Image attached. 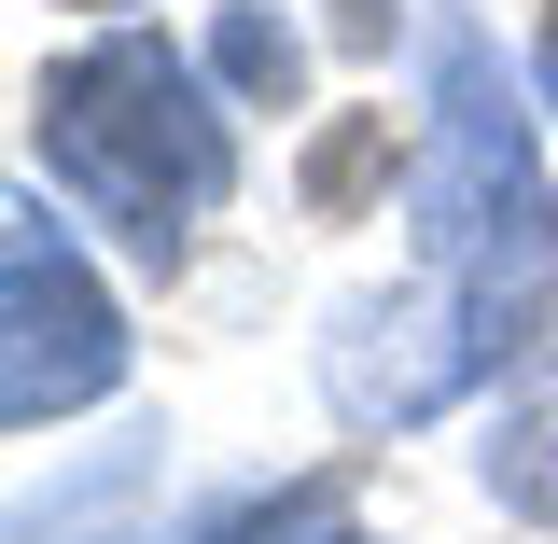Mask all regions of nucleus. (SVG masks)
Instances as JSON below:
<instances>
[{
  "label": "nucleus",
  "instance_id": "obj_3",
  "mask_svg": "<svg viewBox=\"0 0 558 544\" xmlns=\"http://www.w3.org/2000/svg\"><path fill=\"white\" fill-rule=\"evenodd\" d=\"M126 377V307L98 293V266L57 238V209L14 196V238H0V419L43 433V419H84Z\"/></svg>",
  "mask_w": 558,
  "mask_h": 544
},
{
  "label": "nucleus",
  "instance_id": "obj_4",
  "mask_svg": "<svg viewBox=\"0 0 558 544\" xmlns=\"http://www.w3.org/2000/svg\"><path fill=\"white\" fill-rule=\"evenodd\" d=\"M488 503L558 531V363L517 391V406H502V433H488Z\"/></svg>",
  "mask_w": 558,
  "mask_h": 544
},
{
  "label": "nucleus",
  "instance_id": "obj_2",
  "mask_svg": "<svg viewBox=\"0 0 558 544\" xmlns=\"http://www.w3.org/2000/svg\"><path fill=\"white\" fill-rule=\"evenodd\" d=\"M28 140H43L57 196L84 223H112L154 279L196 252V223L238 182V140L209 112V70L182 43H154V28H98L84 57H57L28 84Z\"/></svg>",
  "mask_w": 558,
  "mask_h": 544
},
{
  "label": "nucleus",
  "instance_id": "obj_1",
  "mask_svg": "<svg viewBox=\"0 0 558 544\" xmlns=\"http://www.w3.org/2000/svg\"><path fill=\"white\" fill-rule=\"evenodd\" d=\"M405 238H418V293L336 307V336H322V391L349 433H405V419L461 406L475 377H502L545 336L558 293L545 154L461 0H433V112H418V168H405Z\"/></svg>",
  "mask_w": 558,
  "mask_h": 544
},
{
  "label": "nucleus",
  "instance_id": "obj_5",
  "mask_svg": "<svg viewBox=\"0 0 558 544\" xmlns=\"http://www.w3.org/2000/svg\"><path fill=\"white\" fill-rule=\"evenodd\" d=\"M209 84H223V98H252V112H293V84H307V43L279 28L266 0H223V14H209Z\"/></svg>",
  "mask_w": 558,
  "mask_h": 544
},
{
  "label": "nucleus",
  "instance_id": "obj_8",
  "mask_svg": "<svg viewBox=\"0 0 558 544\" xmlns=\"http://www.w3.org/2000/svg\"><path fill=\"white\" fill-rule=\"evenodd\" d=\"M322 544H363V531H322Z\"/></svg>",
  "mask_w": 558,
  "mask_h": 544
},
{
  "label": "nucleus",
  "instance_id": "obj_6",
  "mask_svg": "<svg viewBox=\"0 0 558 544\" xmlns=\"http://www.w3.org/2000/svg\"><path fill=\"white\" fill-rule=\"evenodd\" d=\"M322 503H336L322 475H307V488H252V503H223V517H209V531H182V544H293Z\"/></svg>",
  "mask_w": 558,
  "mask_h": 544
},
{
  "label": "nucleus",
  "instance_id": "obj_7",
  "mask_svg": "<svg viewBox=\"0 0 558 544\" xmlns=\"http://www.w3.org/2000/svg\"><path fill=\"white\" fill-rule=\"evenodd\" d=\"M531 98L558 112V0H545V28H531Z\"/></svg>",
  "mask_w": 558,
  "mask_h": 544
}]
</instances>
